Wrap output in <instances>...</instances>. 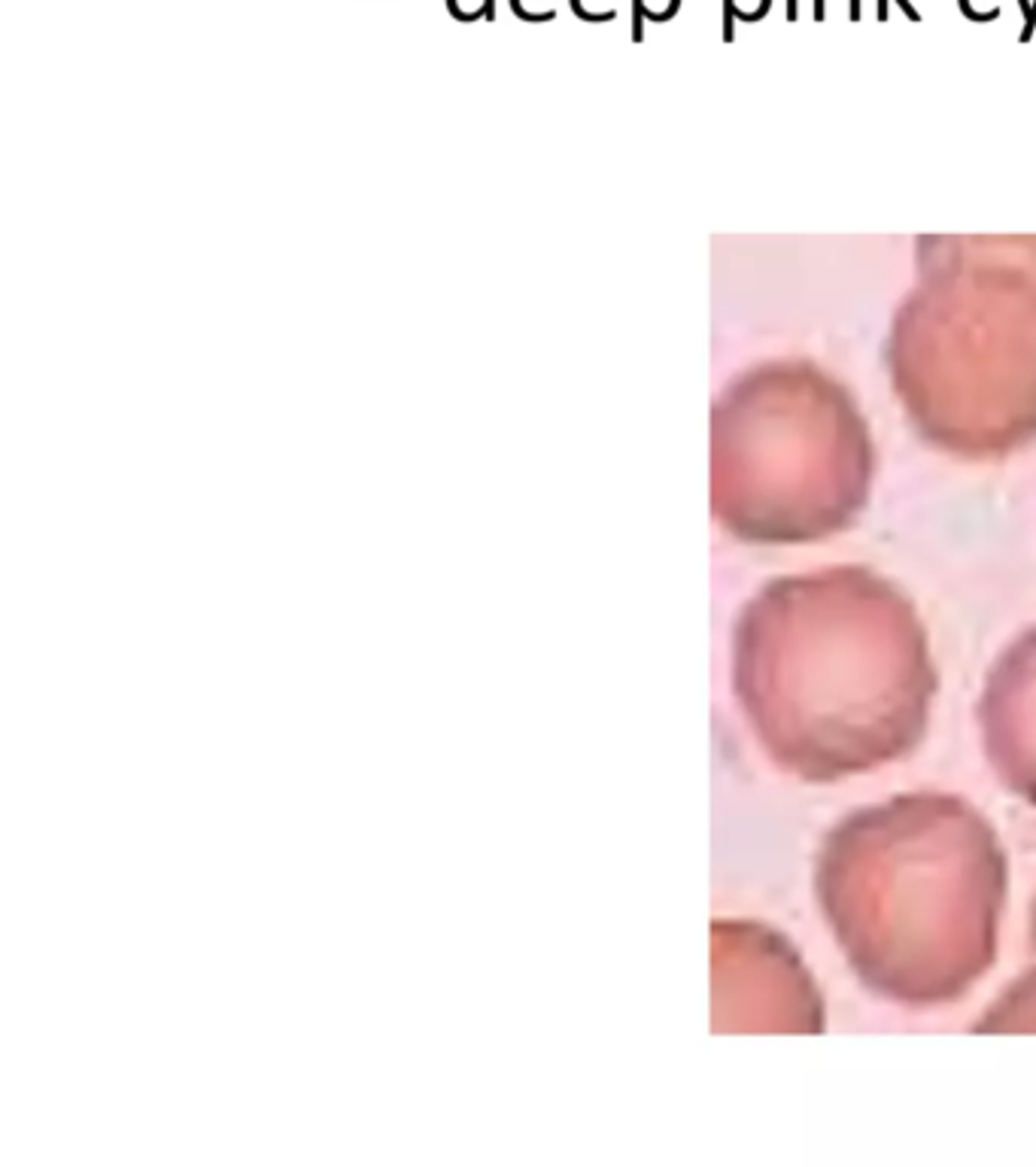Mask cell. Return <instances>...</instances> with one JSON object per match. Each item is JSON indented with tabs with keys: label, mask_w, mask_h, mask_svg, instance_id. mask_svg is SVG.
<instances>
[{
	"label": "cell",
	"mask_w": 1036,
	"mask_h": 1167,
	"mask_svg": "<svg viewBox=\"0 0 1036 1167\" xmlns=\"http://www.w3.org/2000/svg\"><path fill=\"white\" fill-rule=\"evenodd\" d=\"M732 688L781 772L833 785L918 748L939 678L903 593L830 568L757 593L735 630Z\"/></svg>",
	"instance_id": "cell-1"
},
{
	"label": "cell",
	"mask_w": 1036,
	"mask_h": 1167,
	"mask_svg": "<svg viewBox=\"0 0 1036 1167\" xmlns=\"http://www.w3.org/2000/svg\"><path fill=\"white\" fill-rule=\"evenodd\" d=\"M1009 866L973 803L918 791L824 836L815 894L863 989L900 1006L960 1000L994 967Z\"/></svg>",
	"instance_id": "cell-2"
},
{
	"label": "cell",
	"mask_w": 1036,
	"mask_h": 1167,
	"mask_svg": "<svg viewBox=\"0 0 1036 1167\" xmlns=\"http://www.w3.org/2000/svg\"><path fill=\"white\" fill-rule=\"evenodd\" d=\"M715 1031H824V1000L815 979L772 927L757 922L715 924Z\"/></svg>",
	"instance_id": "cell-3"
},
{
	"label": "cell",
	"mask_w": 1036,
	"mask_h": 1167,
	"mask_svg": "<svg viewBox=\"0 0 1036 1167\" xmlns=\"http://www.w3.org/2000/svg\"><path fill=\"white\" fill-rule=\"evenodd\" d=\"M976 715L1000 785L1036 809V627L994 660Z\"/></svg>",
	"instance_id": "cell-4"
},
{
	"label": "cell",
	"mask_w": 1036,
	"mask_h": 1167,
	"mask_svg": "<svg viewBox=\"0 0 1036 1167\" xmlns=\"http://www.w3.org/2000/svg\"><path fill=\"white\" fill-rule=\"evenodd\" d=\"M976 1034H1036V967L1009 982L973 1024Z\"/></svg>",
	"instance_id": "cell-5"
},
{
	"label": "cell",
	"mask_w": 1036,
	"mask_h": 1167,
	"mask_svg": "<svg viewBox=\"0 0 1036 1167\" xmlns=\"http://www.w3.org/2000/svg\"><path fill=\"white\" fill-rule=\"evenodd\" d=\"M729 7H735L745 18H757L763 7H769V0H729Z\"/></svg>",
	"instance_id": "cell-6"
},
{
	"label": "cell",
	"mask_w": 1036,
	"mask_h": 1167,
	"mask_svg": "<svg viewBox=\"0 0 1036 1167\" xmlns=\"http://www.w3.org/2000/svg\"><path fill=\"white\" fill-rule=\"evenodd\" d=\"M1027 946H1030V955H1036V897H1033V906H1030V927H1027Z\"/></svg>",
	"instance_id": "cell-7"
}]
</instances>
